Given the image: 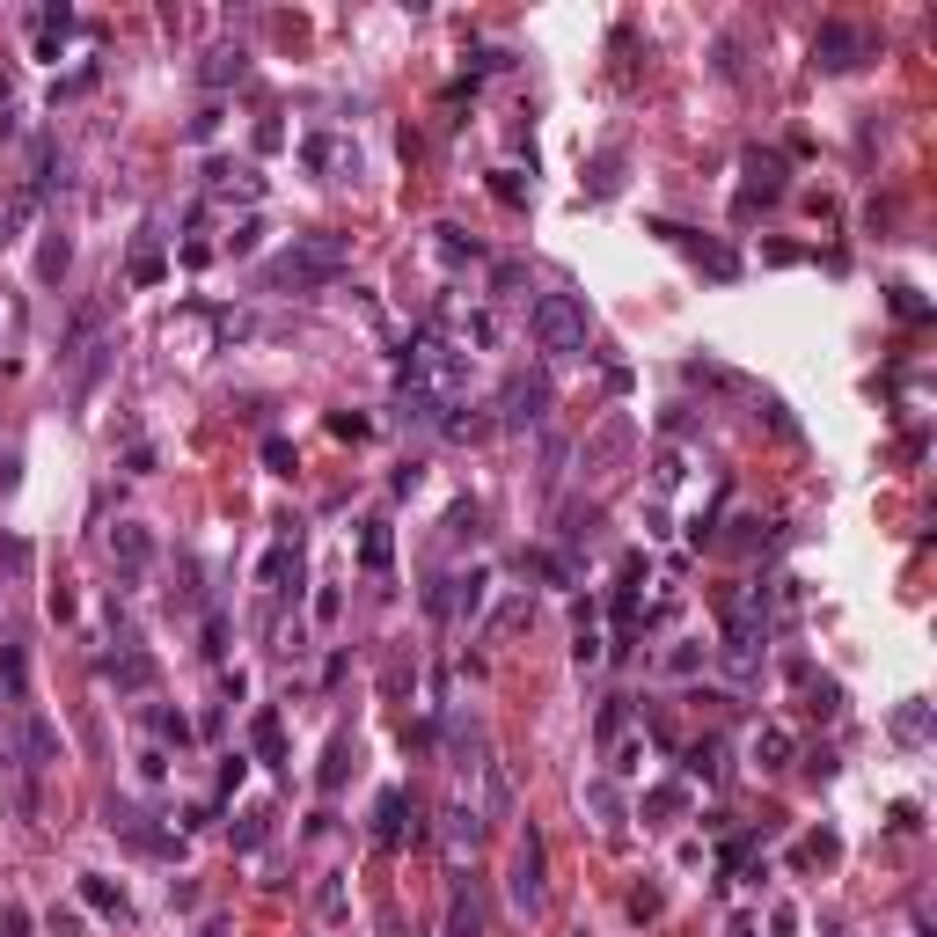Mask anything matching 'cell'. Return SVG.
Masks as SVG:
<instances>
[{"label": "cell", "instance_id": "6", "mask_svg": "<svg viewBox=\"0 0 937 937\" xmlns=\"http://www.w3.org/2000/svg\"><path fill=\"white\" fill-rule=\"evenodd\" d=\"M506 894H514V908L520 916H535L542 908V835H520V849H514V879H506Z\"/></svg>", "mask_w": 937, "mask_h": 937}, {"label": "cell", "instance_id": "39", "mask_svg": "<svg viewBox=\"0 0 937 937\" xmlns=\"http://www.w3.org/2000/svg\"><path fill=\"white\" fill-rule=\"evenodd\" d=\"M147 726H154V732H161V740H177V747H183V740H191V726H183L177 710H154V718H147Z\"/></svg>", "mask_w": 937, "mask_h": 937}, {"label": "cell", "instance_id": "34", "mask_svg": "<svg viewBox=\"0 0 937 937\" xmlns=\"http://www.w3.org/2000/svg\"><path fill=\"white\" fill-rule=\"evenodd\" d=\"M704 645H696V637H681V645H674V652H667V674H696V667H704Z\"/></svg>", "mask_w": 937, "mask_h": 937}, {"label": "cell", "instance_id": "8", "mask_svg": "<svg viewBox=\"0 0 937 937\" xmlns=\"http://www.w3.org/2000/svg\"><path fill=\"white\" fill-rule=\"evenodd\" d=\"M652 235H667V242L674 249H689V257H696V265H704L710 271V279H740V257H732V249L726 242H704V235H689V228H674V220H659V228Z\"/></svg>", "mask_w": 937, "mask_h": 937}, {"label": "cell", "instance_id": "48", "mask_svg": "<svg viewBox=\"0 0 937 937\" xmlns=\"http://www.w3.org/2000/svg\"><path fill=\"white\" fill-rule=\"evenodd\" d=\"M8 103H16V81H8V73H0V110H8Z\"/></svg>", "mask_w": 937, "mask_h": 937}, {"label": "cell", "instance_id": "40", "mask_svg": "<svg viewBox=\"0 0 937 937\" xmlns=\"http://www.w3.org/2000/svg\"><path fill=\"white\" fill-rule=\"evenodd\" d=\"M491 191H498V198H506V206H520V198H528V183H520V177H514V169H491Z\"/></svg>", "mask_w": 937, "mask_h": 937}, {"label": "cell", "instance_id": "35", "mask_svg": "<svg viewBox=\"0 0 937 937\" xmlns=\"http://www.w3.org/2000/svg\"><path fill=\"white\" fill-rule=\"evenodd\" d=\"M528 571H542L549 586H571V565H565V557H549V549H528Z\"/></svg>", "mask_w": 937, "mask_h": 937}, {"label": "cell", "instance_id": "14", "mask_svg": "<svg viewBox=\"0 0 937 937\" xmlns=\"http://www.w3.org/2000/svg\"><path fill=\"white\" fill-rule=\"evenodd\" d=\"M740 177H747L740 212H755V198H777V191H784V161H777V154H747V161H740Z\"/></svg>", "mask_w": 937, "mask_h": 937}, {"label": "cell", "instance_id": "4", "mask_svg": "<svg viewBox=\"0 0 937 937\" xmlns=\"http://www.w3.org/2000/svg\"><path fill=\"white\" fill-rule=\"evenodd\" d=\"M549 418V373H514L498 389V425H542Z\"/></svg>", "mask_w": 937, "mask_h": 937}, {"label": "cell", "instance_id": "23", "mask_svg": "<svg viewBox=\"0 0 937 937\" xmlns=\"http://www.w3.org/2000/svg\"><path fill=\"white\" fill-rule=\"evenodd\" d=\"M81 901H89L96 916H118V923H124V894L103 879V871H89V879H81Z\"/></svg>", "mask_w": 937, "mask_h": 937}, {"label": "cell", "instance_id": "12", "mask_svg": "<svg viewBox=\"0 0 937 937\" xmlns=\"http://www.w3.org/2000/svg\"><path fill=\"white\" fill-rule=\"evenodd\" d=\"M206 177H212V198H242V206H257V198H265V177H257L249 161H212Z\"/></svg>", "mask_w": 937, "mask_h": 937}, {"label": "cell", "instance_id": "43", "mask_svg": "<svg viewBox=\"0 0 937 937\" xmlns=\"http://www.w3.org/2000/svg\"><path fill=\"white\" fill-rule=\"evenodd\" d=\"M140 777H147V784L169 777V755H161V747H147V755H140Z\"/></svg>", "mask_w": 937, "mask_h": 937}, {"label": "cell", "instance_id": "18", "mask_svg": "<svg viewBox=\"0 0 937 937\" xmlns=\"http://www.w3.org/2000/svg\"><path fill=\"white\" fill-rule=\"evenodd\" d=\"M352 761H359V740H352V732H337V740H330V755H322V798H330L337 791V784H345V769H352Z\"/></svg>", "mask_w": 937, "mask_h": 937}, {"label": "cell", "instance_id": "2", "mask_svg": "<svg viewBox=\"0 0 937 937\" xmlns=\"http://www.w3.org/2000/svg\"><path fill=\"white\" fill-rule=\"evenodd\" d=\"M345 265H352V242L337 228H316V235H293V242L257 271V286H265V293H316V286L345 279Z\"/></svg>", "mask_w": 937, "mask_h": 937}, {"label": "cell", "instance_id": "16", "mask_svg": "<svg viewBox=\"0 0 937 937\" xmlns=\"http://www.w3.org/2000/svg\"><path fill=\"white\" fill-rule=\"evenodd\" d=\"M440 843H447V857L461 865V857H469V849L484 843V820L469 814V806H447V814H440Z\"/></svg>", "mask_w": 937, "mask_h": 937}, {"label": "cell", "instance_id": "29", "mask_svg": "<svg viewBox=\"0 0 937 937\" xmlns=\"http://www.w3.org/2000/svg\"><path fill=\"white\" fill-rule=\"evenodd\" d=\"M894 732H901L908 747H923V732H930V704H908L901 718H894Z\"/></svg>", "mask_w": 937, "mask_h": 937}, {"label": "cell", "instance_id": "7", "mask_svg": "<svg viewBox=\"0 0 937 937\" xmlns=\"http://www.w3.org/2000/svg\"><path fill=\"white\" fill-rule=\"evenodd\" d=\"M403 835H418V798H410V791H381V798H373V843L396 849Z\"/></svg>", "mask_w": 937, "mask_h": 937}, {"label": "cell", "instance_id": "11", "mask_svg": "<svg viewBox=\"0 0 937 937\" xmlns=\"http://www.w3.org/2000/svg\"><path fill=\"white\" fill-rule=\"evenodd\" d=\"M293 579H301V535H279L265 571H257V586H265V594H293Z\"/></svg>", "mask_w": 937, "mask_h": 937}, {"label": "cell", "instance_id": "19", "mask_svg": "<svg viewBox=\"0 0 937 937\" xmlns=\"http://www.w3.org/2000/svg\"><path fill=\"white\" fill-rule=\"evenodd\" d=\"M249 73V52L242 44H220V52L206 59V89H228V81H242Z\"/></svg>", "mask_w": 937, "mask_h": 937}, {"label": "cell", "instance_id": "30", "mask_svg": "<svg viewBox=\"0 0 937 937\" xmlns=\"http://www.w3.org/2000/svg\"><path fill=\"white\" fill-rule=\"evenodd\" d=\"M0 689H8V704H22V652L16 645H0Z\"/></svg>", "mask_w": 937, "mask_h": 937}, {"label": "cell", "instance_id": "44", "mask_svg": "<svg viewBox=\"0 0 937 937\" xmlns=\"http://www.w3.org/2000/svg\"><path fill=\"white\" fill-rule=\"evenodd\" d=\"M235 843H242V849H257V843H265V814H242V828H235Z\"/></svg>", "mask_w": 937, "mask_h": 937}, {"label": "cell", "instance_id": "25", "mask_svg": "<svg viewBox=\"0 0 937 937\" xmlns=\"http://www.w3.org/2000/svg\"><path fill=\"white\" fill-rule=\"evenodd\" d=\"M447 937H484V908H477V894H455V916H447Z\"/></svg>", "mask_w": 937, "mask_h": 937}, {"label": "cell", "instance_id": "3", "mask_svg": "<svg viewBox=\"0 0 937 937\" xmlns=\"http://www.w3.org/2000/svg\"><path fill=\"white\" fill-rule=\"evenodd\" d=\"M528 330H535V345H542L549 359H586V337H594V322H586V301H579V293H535Z\"/></svg>", "mask_w": 937, "mask_h": 937}, {"label": "cell", "instance_id": "26", "mask_svg": "<svg viewBox=\"0 0 937 937\" xmlns=\"http://www.w3.org/2000/svg\"><path fill=\"white\" fill-rule=\"evenodd\" d=\"M301 161L308 169H345V147H337L330 132H316V140H301Z\"/></svg>", "mask_w": 937, "mask_h": 937}, {"label": "cell", "instance_id": "20", "mask_svg": "<svg viewBox=\"0 0 937 937\" xmlns=\"http://www.w3.org/2000/svg\"><path fill=\"white\" fill-rule=\"evenodd\" d=\"M432 249H440L447 265H477V257H484V242H477V235L447 228V220H440V228H432Z\"/></svg>", "mask_w": 937, "mask_h": 937}, {"label": "cell", "instance_id": "31", "mask_svg": "<svg viewBox=\"0 0 937 937\" xmlns=\"http://www.w3.org/2000/svg\"><path fill=\"white\" fill-rule=\"evenodd\" d=\"M67 257H73V249H67V235H52V242H44V257H37V279L52 286L59 271H67Z\"/></svg>", "mask_w": 937, "mask_h": 937}, {"label": "cell", "instance_id": "38", "mask_svg": "<svg viewBox=\"0 0 937 937\" xmlns=\"http://www.w3.org/2000/svg\"><path fill=\"white\" fill-rule=\"evenodd\" d=\"M206 659H228V616L220 608L206 616Z\"/></svg>", "mask_w": 937, "mask_h": 937}, {"label": "cell", "instance_id": "51", "mask_svg": "<svg viewBox=\"0 0 937 937\" xmlns=\"http://www.w3.org/2000/svg\"><path fill=\"white\" fill-rule=\"evenodd\" d=\"M828 937H843V930H828Z\"/></svg>", "mask_w": 937, "mask_h": 937}, {"label": "cell", "instance_id": "27", "mask_svg": "<svg viewBox=\"0 0 937 937\" xmlns=\"http://www.w3.org/2000/svg\"><path fill=\"white\" fill-rule=\"evenodd\" d=\"M161 279V249H154V228H147V242L132 249V286H154Z\"/></svg>", "mask_w": 937, "mask_h": 937}, {"label": "cell", "instance_id": "36", "mask_svg": "<svg viewBox=\"0 0 937 937\" xmlns=\"http://www.w3.org/2000/svg\"><path fill=\"white\" fill-rule=\"evenodd\" d=\"M265 461H271V469H279V477H293V469H301V455H293V440H279V432H271V440H265Z\"/></svg>", "mask_w": 937, "mask_h": 937}, {"label": "cell", "instance_id": "50", "mask_svg": "<svg viewBox=\"0 0 937 937\" xmlns=\"http://www.w3.org/2000/svg\"><path fill=\"white\" fill-rule=\"evenodd\" d=\"M0 242H8V220H0Z\"/></svg>", "mask_w": 937, "mask_h": 937}, {"label": "cell", "instance_id": "21", "mask_svg": "<svg viewBox=\"0 0 937 937\" xmlns=\"http://www.w3.org/2000/svg\"><path fill=\"white\" fill-rule=\"evenodd\" d=\"M791 755H798V740H791L784 726H761V732H755V761H761V769H784Z\"/></svg>", "mask_w": 937, "mask_h": 937}, {"label": "cell", "instance_id": "33", "mask_svg": "<svg viewBox=\"0 0 937 937\" xmlns=\"http://www.w3.org/2000/svg\"><path fill=\"white\" fill-rule=\"evenodd\" d=\"M681 806H689V791H681V784H667V791H652V798H645V814H652V820H674Z\"/></svg>", "mask_w": 937, "mask_h": 937}, {"label": "cell", "instance_id": "1", "mask_svg": "<svg viewBox=\"0 0 937 937\" xmlns=\"http://www.w3.org/2000/svg\"><path fill=\"white\" fill-rule=\"evenodd\" d=\"M396 389H403V418L447 425V410H461V396H469V352L447 330H418L396 352Z\"/></svg>", "mask_w": 937, "mask_h": 937}, {"label": "cell", "instance_id": "28", "mask_svg": "<svg viewBox=\"0 0 937 937\" xmlns=\"http://www.w3.org/2000/svg\"><path fill=\"white\" fill-rule=\"evenodd\" d=\"M622 726H630V696H608V704H601V726H594V732H601V747L622 740Z\"/></svg>", "mask_w": 937, "mask_h": 937}, {"label": "cell", "instance_id": "22", "mask_svg": "<svg viewBox=\"0 0 937 937\" xmlns=\"http://www.w3.org/2000/svg\"><path fill=\"white\" fill-rule=\"evenodd\" d=\"M396 542H389V520H367V535H359V565L367 571H389Z\"/></svg>", "mask_w": 937, "mask_h": 937}, {"label": "cell", "instance_id": "17", "mask_svg": "<svg viewBox=\"0 0 937 937\" xmlns=\"http://www.w3.org/2000/svg\"><path fill=\"white\" fill-rule=\"evenodd\" d=\"M249 747H257V761H271V769H286V726H279V710H265V718L249 726Z\"/></svg>", "mask_w": 937, "mask_h": 937}, {"label": "cell", "instance_id": "15", "mask_svg": "<svg viewBox=\"0 0 937 937\" xmlns=\"http://www.w3.org/2000/svg\"><path fill=\"white\" fill-rule=\"evenodd\" d=\"M601 652H608V645H601V608H594V601H571V659L594 667Z\"/></svg>", "mask_w": 937, "mask_h": 937}, {"label": "cell", "instance_id": "46", "mask_svg": "<svg viewBox=\"0 0 937 937\" xmlns=\"http://www.w3.org/2000/svg\"><path fill=\"white\" fill-rule=\"evenodd\" d=\"M0 937H30V916H22V908H0Z\"/></svg>", "mask_w": 937, "mask_h": 937}, {"label": "cell", "instance_id": "47", "mask_svg": "<svg viewBox=\"0 0 937 937\" xmlns=\"http://www.w3.org/2000/svg\"><path fill=\"white\" fill-rule=\"evenodd\" d=\"M798 930V916H791V908H777V937H791Z\"/></svg>", "mask_w": 937, "mask_h": 937}, {"label": "cell", "instance_id": "45", "mask_svg": "<svg viewBox=\"0 0 937 937\" xmlns=\"http://www.w3.org/2000/svg\"><path fill=\"white\" fill-rule=\"evenodd\" d=\"M894 316H908V322H916V316H923V301H916V286H894Z\"/></svg>", "mask_w": 937, "mask_h": 937}, {"label": "cell", "instance_id": "32", "mask_svg": "<svg viewBox=\"0 0 937 937\" xmlns=\"http://www.w3.org/2000/svg\"><path fill=\"white\" fill-rule=\"evenodd\" d=\"M330 432H337V440H373V418H359V410H330Z\"/></svg>", "mask_w": 937, "mask_h": 937}, {"label": "cell", "instance_id": "9", "mask_svg": "<svg viewBox=\"0 0 937 937\" xmlns=\"http://www.w3.org/2000/svg\"><path fill=\"white\" fill-rule=\"evenodd\" d=\"M110 557H118L124 579H140V571L154 565V535H147L140 520H118V528H110Z\"/></svg>", "mask_w": 937, "mask_h": 937}, {"label": "cell", "instance_id": "13", "mask_svg": "<svg viewBox=\"0 0 937 937\" xmlns=\"http://www.w3.org/2000/svg\"><path fill=\"white\" fill-rule=\"evenodd\" d=\"M67 30H73V8H67V0H52V8H37V16H30V44H37V59H59Z\"/></svg>", "mask_w": 937, "mask_h": 937}, {"label": "cell", "instance_id": "24", "mask_svg": "<svg viewBox=\"0 0 937 937\" xmlns=\"http://www.w3.org/2000/svg\"><path fill=\"white\" fill-rule=\"evenodd\" d=\"M586 806H594V820H601L608 835L622 828V798H616V784H586Z\"/></svg>", "mask_w": 937, "mask_h": 937}, {"label": "cell", "instance_id": "5", "mask_svg": "<svg viewBox=\"0 0 937 937\" xmlns=\"http://www.w3.org/2000/svg\"><path fill=\"white\" fill-rule=\"evenodd\" d=\"M865 52H871V37L857 30V22H820V37H814V67L849 73V67H865Z\"/></svg>", "mask_w": 937, "mask_h": 937}, {"label": "cell", "instance_id": "41", "mask_svg": "<svg viewBox=\"0 0 937 937\" xmlns=\"http://www.w3.org/2000/svg\"><path fill=\"white\" fill-rule=\"evenodd\" d=\"M689 777H718V740L689 747Z\"/></svg>", "mask_w": 937, "mask_h": 937}, {"label": "cell", "instance_id": "37", "mask_svg": "<svg viewBox=\"0 0 937 937\" xmlns=\"http://www.w3.org/2000/svg\"><path fill=\"white\" fill-rule=\"evenodd\" d=\"M96 89V67H73L67 81H52V103H67V96H89Z\"/></svg>", "mask_w": 937, "mask_h": 937}, {"label": "cell", "instance_id": "42", "mask_svg": "<svg viewBox=\"0 0 937 937\" xmlns=\"http://www.w3.org/2000/svg\"><path fill=\"white\" fill-rule=\"evenodd\" d=\"M652 484H659V491H674V484H681V455H674V447L652 461Z\"/></svg>", "mask_w": 937, "mask_h": 937}, {"label": "cell", "instance_id": "49", "mask_svg": "<svg viewBox=\"0 0 937 937\" xmlns=\"http://www.w3.org/2000/svg\"><path fill=\"white\" fill-rule=\"evenodd\" d=\"M732 937H755V923H747V916H740V923H732Z\"/></svg>", "mask_w": 937, "mask_h": 937}, {"label": "cell", "instance_id": "10", "mask_svg": "<svg viewBox=\"0 0 937 937\" xmlns=\"http://www.w3.org/2000/svg\"><path fill=\"white\" fill-rule=\"evenodd\" d=\"M96 674H103V681H118L124 696H147V689H154V659L132 652V645H124V652H110V659H96Z\"/></svg>", "mask_w": 937, "mask_h": 937}]
</instances>
